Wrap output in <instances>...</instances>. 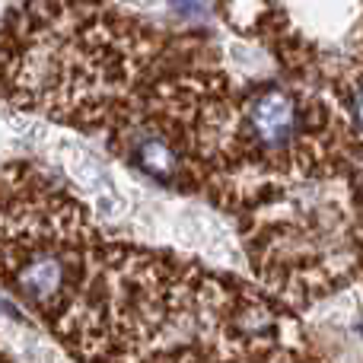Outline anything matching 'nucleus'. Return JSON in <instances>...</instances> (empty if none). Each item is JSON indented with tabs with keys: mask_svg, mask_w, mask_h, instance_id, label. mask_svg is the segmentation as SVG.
Instances as JSON below:
<instances>
[{
	"mask_svg": "<svg viewBox=\"0 0 363 363\" xmlns=\"http://www.w3.org/2000/svg\"><path fill=\"white\" fill-rule=\"evenodd\" d=\"M328 93L338 99V106L345 108L347 121H351L354 140H357V150L363 157V61L354 64L347 74H341L338 80L328 86Z\"/></svg>",
	"mask_w": 363,
	"mask_h": 363,
	"instance_id": "3",
	"label": "nucleus"
},
{
	"mask_svg": "<svg viewBox=\"0 0 363 363\" xmlns=\"http://www.w3.org/2000/svg\"><path fill=\"white\" fill-rule=\"evenodd\" d=\"M102 245L89 211L35 166L0 172V284L61 332L96 274Z\"/></svg>",
	"mask_w": 363,
	"mask_h": 363,
	"instance_id": "2",
	"label": "nucleus"
},
{
	"mask_svg": "<svg viewBox=\"0 0 363 363\" xmlns=\"http://www.w3.org/2000/svg\"><path fill=\"white\" fill-rule=\"evenodd\" d=\"M287 303L166 252L106 242L57 338L89 360L306 357Z\"/></svg>",
	"mask_w": 363,
	"mask_h": 363,
	"instance_id": "1",
	"label": "nucleus"
}]
</instances>
